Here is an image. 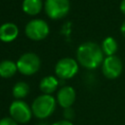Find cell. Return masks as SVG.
<instances>
[{
    "instance_id": "5",
    "label": "cell",
    "mask_w": 125,
    "mask_h": 125,
    "mask_svg": "<svg viewBox=\"0 0 125 125\" xmlns=\"http://www.w3.org/2000/svg\"><path fill=\"white\" fill-rule=\"evenodd\" d=\"M69 9V0H46L45 3V11L53 20H59L65 17Z\"/></svg>"
},
{
    "instance_id": "15",
    "label": "cell",
    "mask_w": 125,
    "mask_h": 125,
    "mask_svg": "<svg viewBox=\"0 0 125 125\" xmlns=\"http://www.w3.org/2000/svg\"><path fill=\"white\" fill-rule=\"evenodd\" d=\"M29 93V86L27 83L20 81L16 83L13 87V96L17 100H21L25 98Z\"/></svg>"
},
{
    "instance_id": "9",
    "label": "cell",
    "mask_w": 125,
    "mask_h": 125,
    "mask_svg": "<svg viewBox=\"0 0 125 125\" xmlns=\"http://www.w3.org/2000/svg\"><path fill=\"white\" fill-rule=\"evenodd\" d=\"M75 98H76L75 90L70 86L62 87L57 94V102L63 108L71 107V105L75 102Z\"/></svg>"
},
{
    "instance_id": "3",
    "label": "cell",
    "mask_w": 125,
    "mask_h": 125,
    "mask_svg": "<svg viewBox=\"0 0 125 125\" xmlns=\"http://www.w3.org/2000/svg\"><path fill=\"white\" fill-rule=\"evenodd\" d=\"M40 59L34 53H25L17 62L18 70L23 75H31L38 71L40 67Z\"/></svg>"
},
{
    "instance_id": "11",
    "label": "cell",
    "mask_w": 125,
    "mask_h": 125,
    "mask_svg": "<svg viewBox=\"0 0 125 125\" xmlns=\"http://www.w3.org/2000/svg\"><path fill=\"white\" fill-rule=\"evenodd\" d=\"M58 85H59V81L57 80V78L50 75V76H45L41 79L39 83V88L43 94L51 95L53 92H55Z\"/></svg>"
},
{
    "instance_id": "12",
    "label": "cell",
    "mask_w": 125,
    "mask_h": 125,
    "mask_svg": "<svg viewBox=\"0 0 125 125\" xmlns=\"http://www.w3.org/2000/svg\"><path fill=\"white\" fill-rule=\"evenodd\" d=\"M18 70L17 63L13 61L5 60L0 62V76L4 78L12 77Z\"/></svg>"
},
{
    "instance_id": "17",
    "label": "cell",
    "mask_w": 125,
    "mask_h": 125,
    "mask_svg": "<svg viewBox=\"0 0 125 125\" xmlns=\"http://www.w3.org/2000/svg\"><path fill=\"white\" fill-rule=\"evenodd\" d=\"M64 117L66 118V120H71L74 117V110L71 107L68 108H64Z\"/></svg>"
},
{
    "instance_id": "7",
    "label": "cell",
    "mask_w": 125,
    "mask_h": 125,
    "mask_svg": "<svg viewBox=\"0 0 125 125\" xmlns=\"http://www.w3.org/2000/svg\"><path fill=\"white\" fill-rule=\"evenodd\" d=\"M49 33V26L47 22L40 19H35L30 21L25 26V34L28 38L32 40H42Z\"/></svg>"
},
{
    "instance_id": "6",
    "label": "cell",
    "mask_w": 125,
    "mask_h": 125,
    "mask_svg": "<svg viewBox=\"0 0 125 125\" xmlns=\"http://www.w3.org/2000/svg\"><path fill=\"white\" fill-rule=\"evenodd\" d=\"M123 70L122 61L115 55L105 57L102 63L103 74L107 79H115L120 76Z\"/></svg>"
},
{
    "instance_id": "18",
    "label": "cell",
    "mask_w": 125,
    "mask_h": 125,
    "mask_svg": "<svg viewBox=\"0 0 125 125\" xmlns=\"http://www.w3.org/2000/svg\"><path fill=\"white\" fill-rule=\"evenodd\" d=\"M52 125H73V123L69 120H66V119H63V120H59L55 123H53Z\"/></svg>"
},
{
    "instance_id": "20",
    "label": "cell",
    "mask_w": 125,
    "mask_h": 125,
    "mask_svg": "<svg viewBox=\"0 0 125 125\" xmlns=\"http://www.w3.org/2000/svg\"><path fill=\"white\" fill-rule=\"evenodd\" d=\"M120 31H121V34L125 37V21H123V23H122L121 26H120Z\"/></svg>"
},
{
    "instance_id": "4",
    "label": "cell",
    "mask_w": 125,
    "mask_h": 125,
    "mask_svg": "<svg viewBox=\"0 0 125 125\" xmlns=\"http://www.w3.org/2000/svg\"><path fill=\"white\" fill-rule=\"evenodd\" d=\"M11 117L18 123H27L32 116L31 107L21 100L14 101L9 108Z\"/></svg>"
},
{
    "instance_id": "2",
    "label": "cell",
    "mask_w": 125,
    "mask_h": 125,
    "mask_svg": "<svg viewBox=\"0 0 125 125\" xmlns=\"http://www.w3.org/2000/svg\"><path fill=\"white\" fill-rule=\"evenodd\" d=\"M56 100L52 95H40L31 104L32 113L38 119H45L52 115L56 109Z\"/></svg>"
},
{
    "instance_id": "13",
    "label": "cell",
    "mask_w": 125,
    "mask_h": 125,
    "mask_svg": "<svg viewBox=\"0 0 125 125\" xmlns=\"http://www.w3.org/2000/svg\"><path fill=\"white\" fill-rule=\"evenodd\" d=\"M42 9V1L41 0H23L22 2V10L31 16L37 15Z\"/></svg>"
},
{
    "instance_id": "10",
    "label": "cell",
    "mask_w": 125,
    "mask_h": 125,
    "mask_svg": "<svg viewBox=\"0 0 125 125\" xmlns=\"http://www.w3.org/2000/svg\"><path fill=\"white\" fill-rule=\"evenodd\" d=\"M19 34L18 26L12 22L3 23L0 26V39L4 42H11L17 38Z\"/></svg>"
},
{
    "instance_id": "19",
    "label": "cell",
    "mask_w": 125,
    "mask_h": 125,
    "mask_svg": "<svg viewBox=\"0 0 125 125\" xmlns=\"http://www.w3.org/2000/svg\"><path fill=\"white\" fill-rule=\"evenodd\" d=\"M119 8H120V11L122 12V14L125 15V0H121V3H120Z\"/></svg>"
},
{
    "instance_id": "1",
    "label": "cell",
    "mask_w": 125,
    "mask_h": 125,
    "mask_svg": "<svg viewBox=\"0 0 125 125\" xmlns=\"http://www.w3.org/2000/svg\"><path fill=\"white\" fill-rule=\"evenodd\" d=\"M104 55L102 47L94 42L82 43L76 51L78 62L88 69H94L100 66L104 60Z\"/></svg>"
},
{
    "instance_id": "8",
    "label": "cell",
    "mask_w": 125,
    "mask_h": 125,
    "mask_svg": "<svg viewBox=\"0 0 125 125\" xmlns=\"http://www.w3.org/2000/svg\"><path fill=\"white\" fill-rule=\"evenodd\" d=\"M77 71H78V63L75 60L71 58L61 59L55 66V72L57 76L63 80L72 78L77 73Z\"/></svg>"
},
{
    "instance_id": "16",
    "label": "cell",
    "mask_w": 125,
    "mask_h": 125,
    "mask_svg": "<svg viewBox=\"0 0 125 125\" xmlns=\"http://www.w3.org/2000/svg\"><path fill=\"white\" fill-rule=\"evenodd\" d=\"M0 125H18V122L12 117H4L0 119Z\"/></svg>"
},
{
    "instance_id": "14",
    "label": "cell",
    "mask_w": 125,
    "mask_h": 125,
    "mask_svg": "<svg viewBox=\"0 0 125 125\" xmlns=\"http://www.w3.org/2000/svg\"><path fill=\"white\" fill-rule=\"evenodd\" d=\"M117 47H118V45H117L116 40L111 36L105 37L102 43V50H103L104 54L106 55V57L115 55V53L117 51Z\"/></svg>"
}]
</instances>
